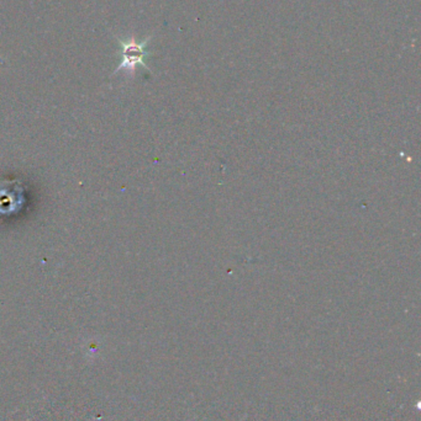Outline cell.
<instances>
[{
	"label": "cell",
	"mask_w": 421,
	"mask_h": 421,
	"mask_svg": "<svg viewBox=\"0 0 421 421\" xmlns=\"http://www.w3.org/2000/svg\"><path fill=\"white\" fill-rule=\"evenodd\" d=\"M151 36L142 41H138L135 37H129L128 39L117 37L119 44L118 56L120 57V63L118 68L115 69L114 74L120 71H126L129 73H135L138 66L150 71L146 64V59L151 57L152 52L147 49V46L151 42Z\"/></svg>",
	"instance_id": "1"
}]
</instances>
